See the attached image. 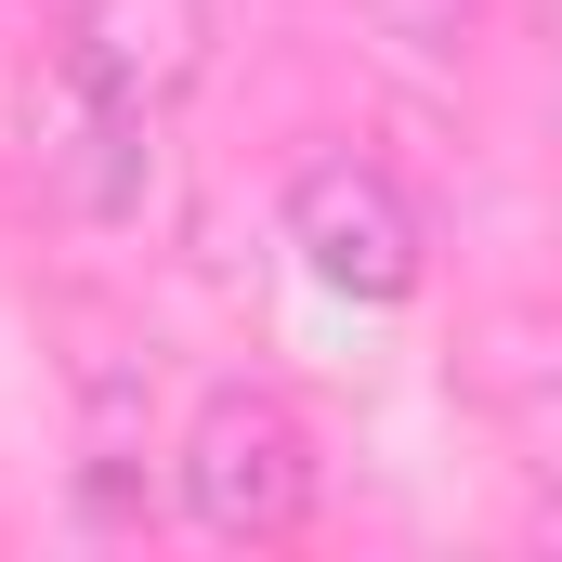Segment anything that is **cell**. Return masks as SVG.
<instances>
[{
    "label": "cell",
    "mask_w": 562,
    "mask_h": 562,
    "mask_svg": "<svg viewBox=\"0 0 562 562\" xmlns=\"http://www.w3.org/2000/svg\"><path fill=\"white\" fill-rule=\"evenodd\" d=\"M53 79H79V92H105V105H144V119H170V105L210 79V0H79Z\"/></svg>",
    "instance_id": "3957f363"
},
{
    "label": "cell",
    "mask_w": 562,
    "mask_h": 562,
    "mask_svg": "<svg viewBox=\"0 0 562 562\" xmlns=\"http://www.w3.org/2000/svg\"><path fill=\"white\" fill-rule=\"evenodd\" d=\"M170 484H183V524L196 537H223V550H276L314 524V431L288 393L262 380H223V393H196V419L170 445Z\"/></svg>",
    "instance_id": "6da1fadb"
},
{
    "label": "cell",
    "mask_w": 562,
    "mask_h": 562,
    "mask_svg": "<svg viewBox=\"0 0 562 562\" xmlns=\"http://www.w3.org/2000/svg\"><path fill=\"white\" fill-rule=\"evenodd\" d=\"M288 249H301V276L327 288V301H419L431 276V223L419 196L380 170V157H353V144H327V157H301L288 170Z\"/></svg>",
    "instance_id": "7a4b0ae2"
},
{
    "label": "cell",
    "mask_w": 562,
    "mask_h": 562,
    "mask_svg": "<svg viewBox=\"0 0 562 562\" xmlns=\"http://www.w3.org/2000/svg\"><path fill=\"white\" fill-rule=\"evenodd\" d=\"M26 132H40V170L66 183V210H92V223L144 210V183H157V119H144V105H105V92L53 79V92L26 105Z\"/></svg>",
    "instance_id": "277c9868"
},
{
    "label": "cell",
    "mask_w": 562,
    "mask_h": 562,
    "mask_svg": "<svg viewBox=\"0 0 562 562\" xmlns=\"http://www.w3.org/2000/svg\"><path fill=\"white\" fill-rule=\"evenodd\" d=\"M393 53H419V66H458L471 40H484V0H353Z\"/></svg>",
    "instance_id": "5b68a950"
}]
</instances>
